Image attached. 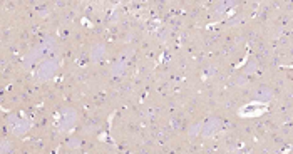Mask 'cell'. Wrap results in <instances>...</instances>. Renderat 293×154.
<instances>
[{
	"mask_svg": "<svg viewBox=\"0 0 293 154\" xmlns=\"http://www.w3.org/2000/svg\"><path fill=\"white\" fill-rule=\"evenodd\" d=\"M218 126H219L218 119H210V122H208V124L203 128V134H204V136H211L213 133H216Z\"/></svg>",
	"mask_w": 293,
	"mask_h": 154,
	"instance_id": "obj_5",
	"label": "cell"
},
{
	"mask_svg": "<svg viewBox=\"0 0 293 154\" xmlns=\"http://www.w3.org/2000/svg\"><path fill=\"white\" fill-rule=\"evenodd\" d=\"M255 97H256V102H268L270 99L273 97V92L268 89V87H260L256 92H255Z\"/></svg>",
	"mask_w": 293,
	"mask_h": 154,
	"instance_id": "obj_4",
	"label": "cell"
},
{
	"mask_svg": "<svg viewBox=\"0 0 293 154\" xmlns=\"http://www.w3.org/2000/svg\"><path fill=\"white\" fill-rule=\"evenodd\" d=\"M77 121V114L74 109H64L62 114H60V121H59V126L60 129L65 131V129H71L72 126L76 124Z\"/></svg>",
	"mask_w": 293,
	"mask_h": 154,
	"instance_id": "obj_3",
	"label": "cell"
},
{
	"mask_svg": "<svg viewBox=\"0 0 293 154\" xmlns=\"http://www.w3.org/2000/svg\"><path fill=\"white\" fill-rule=\"evenodd\" d=\"M54 72H56V62L54 60H44L37 69V79L47 80L54 76Z\"/></svg>",
	"mask_w": 293,
	"mask_h": 154,
	"instance_id": "obj_2",
	"label": "cell"
},
{
	"mask_svg": "<svg viewBox=\"0 0 293 154\" xmlns=\"http://www.w3.org/2000/svg\"><path fill=\"white\" fill-rule=\"evenodd\" d=\"M14 153V144L7 139L0 141V154H12Z\"/></svg>",
	"mask_w": 293,
	"mask_h": 154,
	"instance_id": "obj_7",
	"label": "cell"
},
{
	"mask_svg": "<svg viewBox=\"0 0 293 154\" xmlns=\"http://www.w3.org/2000/svg\"><path fill=\"white\" fill-rule=\"evenodd\" d=\"M104 56V47L102 45H94L91 51V59L94 60V62H99V60L102 59Z\"/></svg>",
	"mask_w": 293,
	"mask_h": 154,
	"instance_id": "obj_6",
	"label": "cell"
},
{
	"mask_svg": "<svg viewBox=\"0 0 293 154\" xmlns=\"http://www.w3.org/2000/svg\"><path fill=\"white\" fill-rule=\"evenodd\" d=\"M9 129H10V133L15 134V136H24L27 131L30 129V122L24 117H19V116H10Z\"/></svg>",
	"mask_w": 293,
	"mask_h": 154,
	"instance_id": "obj_1",
	"label": "cell"
}]
</instances>
